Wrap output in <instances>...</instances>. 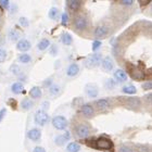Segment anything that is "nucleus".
I'll return each instance as SVG.
<instances>
[{"label":"nucleus","instance_id":"412c9836","mask_svg":"<svg viewBox=\"0 0 152 152\" xmlns=\"http://www.w3.org/2000/svg\"><path fill=\"white\" fill-rule=\"evenodd\" d=\"M60 41H61V44L64 45V46H72L74 39L70 33L63 32V33H61V35H60Z\"/></svg>","mask_w":152,"mask_h":152},{"label":"nucleus","instance_id":"dca6fc26","mask_svg":"<svg viewBox=\"0 0 152 152\" xmlns=\"http://www.w3.org/2000/svg\"><path fill=\"white\" fill-rule=\"evenodd\" d=\"M79 72H80V66L79 64L77 63H70L65 69V75L69 77V78H75L76 76L78 75Z\"/></svg>","mask_w":152,"mask_h":152},{"label":"nucleus","instance_id":"a211bd4d","mask_svg":"<svg viewBox=\"0 0 152 152\" xmlns=\"http://www.w3.org/2000/svg\"><path fill=\"white\" fill-rule=\"evenodd\" d=\"M27 138L33 142H38L41 139V130L38 127H33L27 132Z\"/></svg>","mask_w":152,"mask_h":152},{"label":"nucleus","instance_id":"f704fd0d","mask_svg":"<svg viewBox=\"0 0 152 152\" xmlns=\"http://www.w3.org/2000/svg\"><path fill=\"white\" fill-rule=\"evenodd\" d=\"M58 53H59V48H58V46L54 44H51V46L49 47V54L52 56V57H57Z\"/></svg>","mask_w":152,"mask_h":152},{"label":"nucleus","instance_id":"6e6552de","mask_svg":"<svg viewBox=\"0 0 152 152\" xmlns=\"http://www.w3.org/2000/svg\"><path fill=\"white\" fill-rule=\"evenodd\" d=\"M34 121H35L36 125H38V126H40V127H44L50 122V116H49V114H48L47 111L39 109V110H37V111L35 112Z\"/></svg>","mask_w":152,"mask_h":152},{"label":"nucleus","instance_id":"7c9ffc66","mask_svg":"<svg viewBox=\"0 0 152 152\" xmlns=\"http://www.w3.org/2000/svg\"><path fill=\"white\" fill-rule=\"evenodd\" d=\"M8 38L10 41H18L20 39V33L19 31H16L15 28L10 29L8 33Z\"/></svg>","mask_w":152,"mask_h":152},{"label":"nucleus","instance_id":"f03ea898","mask_svg":"<svg viewBox=\"0 0 152 152\" xmlns=\"http://www.w3.org/2000/svg\"><path fill=\"white\" fill-rule=\"evenodd\" d=\"M72 24H73L74 29L79 33L88 32L89 27H90V21L86 14H76L74 16Z\"/></svg>","mask_w":152,"mask_h":152},{"label":"nucleus","instance_id":"58836bf2","mask_svg":"<svg viewBox=\"0 0 152 152\" xmlns=\"http://www.w3.org/2000/svg\"><path fill=\"white\" fill-rule=\"evenodd\" d=\"M7 57H8L7 50L3 48H0V63H3L7 60Z\"/></svg>","mask_w":152,"mask_h":152},{"label":"nucleus","instance_id":"c85d7f7f","mask_svg":"<svg viewBox=\"0 0 152 152\" xmlns=\"http://www.w3.org/2000/svg\"><path fill=\"white\" fill-rule=\"evenodd\" d=\"M117 87V83L114 80L113 77H109L104 80V88L107 90H114Z\"/></svg>","mask_w":152,"mask_h":152},{"label":"nucleus","instance_id":"c03bdc74","mask_svg":"<svg viewBox=\"0 0 152 152\" xmlns=\"http://www.w3.org/2000/svg\"><path fill=\"white\" fill-rule=\"evenodd\" d=\"M0 7L8 10L10 8V0H0Z\"/></svg>","mask_w":152,"mask_h":152},{"label":"nucleus","instance_id":"09e8293b","mask_svg":"<svg viewBox=\"0 0 152 152\" xmlns=\"http://www.w3.org/2000/svg\"><path fill=\"white\" fill-rule=\"evenodd\" d=\"M49 102L48 101H44L41 103V110H45V111H47L48 109H49Z\"/></svg>","mask_w":152,"mask_h":152},{"label":"nucleus","instance_id":"2eb2a0df","mask_svg":"<svg viewBox=\"0 0 152 152\" xmlns=\"http://www.w3.org/2000/svg\"><path fill=\"white\" fill-rule=\"evenodd\" d=\"M15 48L18 51L24 53V52H27L28 50H31L32 44H31V41H29L28 39H26V38H20L19 40L16 41Z\"/></svg>","mask_w":152,"mask_h":152},{"label":"nucleus","instance_id":"de8ad7c7","mask_svg":"<svg viewBox=\"0 0 152 152\" xmlns=\"http://www.w3.org/2000/svg\"><path fill=\"white\" fill-rule=\"evenodd\" d=\"M33 152H46L44 147H40V146H36L34 149H33Z\"/></svg>","mask_w":152,"mask_h":152},{"label":"nucleus","instance_id":"9b49d317","mask_svg":"<svg viewBox=\"0 0 152 152\" xmlns=\"http://www.w3.org/2000/svg\"><path fill=\"white\" fill-rule=\"evenodd\" d=\"M94 107H95L96 110H98L99 112H105L111 109L112 102H111V100L108 98H100L96 100L95 103H94Z\"/></svg>","mask_w":152,"mask_h":152},{"label":"nucleus","instance_id":"a19ab883","mask_svg":"<svg viewBox=\"0 0 152 152\" xmlns=\"http://www.w3.org/2000/svg\"><path fill=\"white\" fill-rule=\"evenodd\" d=\"M135 2V0H118V3L123 7H132Z\"/></svg>","mask_w":152,"mask_h":152},{"label":"nucleus","instance_id":"4c0bfd02","mask_svg":"<svg viewBox=\"0 0 152 152\" xmlns=\"http://www.w3.org/2000/svg\"><path fill=\"white\" fill-rule=\"evenodd\" d=\"M19 24L22 26V27L25 28V27H28L29 26V21L27 18H25V16H21V18L19 19Z\"/></svg>","mask_w":152,"mask_h":152},{"label":"nucleus","instance_id":"a878e982","mask_svg":"<svg viewBox=\"0 0 152 152\" xmlns=\"http://www.w3.org/2000/svg\"><path fill=\"white\" fill-rule=\"evenodd\" d=\"M51 46V41L48 38H42L38 41L37 44V50L38 51H45L49 49V47Z\"/></svg>","mask_w":152,"mask_h":152},{"label":"nucleus","instance_id":"3c124183","mask_svg":"<svg viewBox=\"0 0 152 152\" xmlns=\"http://www.w3.org/2000/svg\"><path fill=\"white\" fill-rule=\"evenodd\" d=\"M151 13H152V2H151Z\"/></svg>","mask_w":152,"mask_h":152},{"label":"nucleus","instance_id":"72a5a7b5","mask_svg":"<svg viewBox=\"0 0 152 152\" xmlns=\"http://www.w3.org/2000/svg\"><path fill=\"white\" fill-rule=\"evenodd\" d=\"M60 21H61V24H62L63 26H67V24H69V22H70V18H69L67 12H63L62 14H61Z\"/></svg>","mask_w":152,"mask_h":152},{"label":"nucleus","instance_id":"603ef678","mask_svg":"<svg viewBox=\"0 0 152 152\" xmlns=\"http://www.w3.org/2000/svg\"><path fill=\"white\" fill-rule=\"evenodd\" d=\"M0 38H1V35H0Z\"/></svg>","mask_w":152,"mask_h":152},{"label":"nucleus","instance_id":"f3484780","mask_svg":"<svg viewBox=\"0 0 152 152\" xmlns=\"http://www.w3.org/2000/svg\"><path fill=\"white\" fill-rule=\"evenodd\" d=\"M113 78L117 84H122V83L127 82L128 75H127L126 71L123 69H116L113 72Z\"/></svg>","mask_w":152,"mask_h":152},{"label":"nucleus","instance_id":"4be33fe9","mask_svg":"<svg viewBox=\"0 0 152 152\" xmlns=\"http://www.w3.org/2000/svg\"><path fill=\"white\" fill-rule=\"evenodd\" d=\"M121 90H122V92H123L124 95L126 96H135L137 94L136 86L133 85V84H126V85H124Z\"/></svg>","mask_w":152,"mask_h":152},{"label":"nucleus","instance_id":"423d86ee","mask_svg":"<svg viewBox=\"0 0 152 152\" xmlns=\"http://www.w3.org/2000/svg\"><path fill=\"white\" fill-rule=\"evenodd\" d=\"M120 100H122V102L127 109L129 110H138V109L141 107V100L137 97H134V96H128V97H122L120 98Z\"/></svg>","mask_w":152,"mask_h":152},{"label":"nucleus","instance_id":"473e14b6","mask_svg":"<svg viewBox=\"0 0 152 152\" xmlns=\"http://www.w3.org/2000/svg\"><path fill=\"white\" fill-rule=\"evenodd\" d=\"M141 88H142L145 91H150V90H152V79L143 80L142 84H141Z\"/></svg>","mask_w":152,"mask_h":152},{"label":"nucleus","instance_id":"9d476101","mask_svg":"<svg viewBox=\"0 0 152 152\" xmlns=\"http://www.w3.org/2000/svg\"><path fill=\"white\" fill-rule=\"evenodd\" d=\"M101 70L104 73H112L115 70V62H114L113 58L111 56H105L102 58L101 64H100Z\"/></svg>","mask_w":152,"mask_h":152},{"label":"nucleus","instance_id":"e433bc0d","mask_svg":"<svg viewBox=\"0 0 152 152\" xmlns=\"http://www.w3.org/2000/svg\"><path fill=\"white\" fill-rule=\"evenodd\" d=\"M53 76H49L48 78H46L42 82V87H45V88H49L52 84H53Z\"/></svg>","mask_w":152,"mask_h":152},{"label":"nucleus","instance_id":"f8f14e48","mask_svg":"<svg viewBox=\"0 0 152 152\" xmlns=\"http://www.w3.org/2000/svg\"><path fill=\"white\" fill-rule=\"evenodd\" d=\"M79 112L85 118H91V117L95 116L96 109L91 103H83L79 108Z\"/></svg>","mask_w":152,"mask_h":152},{"label":"nucleus","instance_id":"49530a36","mask_svg":"<svg viewBox=\"0 0 152 152\" xmlns=\"http://www.w3.org/2000/svg\"><path fill=\"white\" fill-rule=\"evenodd\" d=\"M151 2H152V0H139V4H140V7H142V8L147 7Z\"/></svg>","mask_w":152,"mask_h":152},{"label":"nucleus","instance_id":"c9c22d12","mask_svg":"<svg viewBox=\"0 0 152 152\" xmlns=\"http://www.w3.org/2000/svg\"><path fill=\"white\" fill-rule=\"evenodd\" d=\"M10 72L15 76H19L20 74H22V71H21L20 66L19 65H16V64H12V65H11V67H10Z\"/></svg>","mask_w":152,"mask_h":152},{"label":"nucleus","instance_id":"bb28decb","mask_svg":"<svg viewBox=\"0 0 152 152\" xmlns=\"http://www.w3.org/2000/svg\"><path fill=\"white\" fill-rule=\"evenodd\" d=\"M60 15H61L60 11H59V9H58L57 7H51L50 9H49V11H48V18L50 20H52V21L59 20Z\"/></svg>","mask_w":152,"mask_h":152},{"label":"nucleus","instance_id":"0eeeda50","mask_svg":"<svg viewBox=\"0 0 152 152\" xmlns=\"http://www.w3.org/2000/svg\"><path fill=\"white\" fill-rule=\"evenodd\" d=\"M51 124L54 129L57 130H66L69 127V121L64 115H56L51 118Z\"/></svg>","mask_w":152,"mask_h":152},{"label":"nucleus","instance_id":"cd10ccee","mask_svg":"<svg viewBox=\"0 0 152 152\" xmlns=\"http://www.w3.org/2000/svg\"><path fill=\"white\" fill-rule=\"evenodd\" d=\"M82 149V147L78 142H75V141H72V142H69L65 147V152H79Z\"/></svg>","mask_w":152,"mask_h":152},{"label":"nucleus","instance_id":"20e7f679","mask_svg":"<svg viewBox=\"0 0 152 152\" xmlns=\"http://www.w3.org/2000/svg\"><path fill=\"white\" fill-rule=\"evenodd\" d=\"M111 34V28L108 24L104 23H100L98 25H96V27L92 31V36L95 37V39H104L109 35Z\"/></svg>","mask_w":152,"mask_h":152},{"label":"nucleus","instance_id":"6ab92c4d","mask_svg":"<svg viewBox=\"0 0 152 152\" xmlns=\"http://www.w3.org/2000/svg\"><path fill=\"white\" fill-rule=\"evenodd\" d=\"M66 7L72 12H78L83 7V0H66Z\"/></svg>","mask_w":152,"mask_h":152},{"label":"nucleus","instance_id":"37998d69","mask_svg":"<svg viewBox=\"0 0 152 152\" xmlns=\"http://www.w3.org/2000/svg\"><path fill=\"white\" fill-rule=\"evenodd\" d=\"M143 100H145V102H146L147 104L152 105V92L143 96Z\"/></svg>","mask_w":152,"mask_h":152},{"label":"nucleus","instance_id":"5701e85b","mask_svg":"<svg viewBox=\"0 0 152 152\" xmlns=\"http://www.w3.org/2000/svg\"><path fill=\"white\" fill-rule=\"evenodd\" d=\"M28 95H29V98L32 99V100H37V99L41 98V96H42V90H41L40 87L34 86V87L31 88Z\"/></svg>","mask_w":152,"mask_h":152},{"label":"nucleus","instance_id":"79ce46f5","mask_svg":"<svg viewBox=\"0 0 152 152\" xmlns=\"http://www.w3.org/2000/svg\"><path fill=\"white\" fill-rule=\"evenodd\" d=\"M137 151L138 152H150V148L146 145H139L137 146Z\"/></svg>","mask_w":152,"mask_h":152},{"label":"nucleus","instance_id":"8fccbe9b","mask_svg":"<svg viewBox=\"0 0 152 152\" xmlns=\"http://www.w3.org/2000/svg\"><path fill=\"white\" fill-rule=\"evenodd\" d=\"M15 103H16V101L14 100V99H10V100H9V104L11 105V107L13 105V108H14V109H15Z\"/></svg>","mask_w":152,"mask_h":152},{"label":"nucleus","instance_id":"ddd939ff","mask_svg":"<svg viewBox=\"0 0 152 152\" xmlns=\"http://www.w3.org/2000/svg\"><path fill=\"white\" fill-rule=\"evenodd\" d=\"M84 91H85L86 96L90 99H95L99 96V87L97 86V84L94 83H88L86 84L84 87Z\"/></svg>","mask_w":152,"mask_h":152},{"label":"nucleus","instance_id":"7ed1b4c3","mask_svg":"<svg viewBox=\"0 0 152 152\" xmlns=\"http://www.w3.org/2000/svg\"><path fill=\"white\" fill-rule=\"evenodd\" d=\"M126 73L127 75L129 76L130 78L136 80V82H142L143 79H146V73L145 71L139 67L138 65H135V64L132 63H127V67H126Z\"/></svg>","mask_w":152,"mask_h":152},{"label":"nucleus","instance_id":"b1692460","mask_svg":"<svg viewBox=\"0 0 152 152\" xmlns=\"http://www.w3.org/2000/svg\"><path fill=\"white\" fill-rule=\"evenodd\" d=\"M11 91L12 94L14 95H21L23 92L25 91V89H24V84L22 82H15L13 83L12 85H11Z\"/></svg>","mask_w":152,"mask_h":152},{"label":"nucleus","instance_id":"1a4fd4ad","mask_svg":"<svg viewBox=\"0 0 152 152\" xmlns=\"http://www.w3.org/2000/svg\"><path fill=\"white\" fill-rule=\"evenodd\" d=\"M75 136L79 139H85L88 138L90 135V126L87 123H79L74 128Z\"/></svg>","mask_w":152,"mask_h":152},{"label":"nucleus","instance_id":"a18cd8bd","mask_svg":"<svg viewBox=\"0 0 152 152\" xmlns=\"http://www.w3.org/2000/svg\"><path fill=\"white\" fill-rule=\"evenodd\" d=\"M6 115H7V109L6 108L0 109V122H2L3 118L6 117Z\"/></svg>","mask_w":152,"mask_h":152},{"label":"nucleus","instance_id":"f257e3e1","mask_svg":"<svg viewBox=\"0 0 152 152\" xmlns=\"http://www.w3.org/2000/svg\"><path fill=\"white\" fill-rule=\"evenodd\" d=\"M88 145L100 151H110L114 147L112 140L107 136H100L96 139H91V143H88Z\"/></svg>","mask_w":152,"mask_h":152},{"label":"nucleus","instance_id":"393cba45","mask_svg":"<svg viewBox=\"0 0 152 152\" xmlns=\"http://www.w3.org/2000/svg\"><path fill=\"white\" fill-rule=\"evenodd\" d=\"M20 107H21L23 111H29L34 107V100H32L31 98H24L21 101Z\"/></svg>","mask_w":152,"mask_h":152},{"label":"nucleus","instance_id":"4468645a","mask_svg":"<svg viewBox=\"0 0 152 152\" xmlns=\"http://www.w3.org/2000/svg\"><path fill=\"white\" fill-rule=\"evenodd\" d=\"M71 139V133L69 130H64L62 134H59L54 137V143L57 145L58 147H62L64 145H66Z\"/></svg>","mask_w":152,"mask_h":152},{"label":"nucleus","instance_id":"aec40b11","mask_svg":"<svg viewBox=\"0 0 152 152\" xmlns=\"http://www.w3.org/2000/svg\"><path fill=\"white\" fill-rule=\"evenodd\" d=\"M61 92H62V87H61L60 84H57V83H53V84L48 88V94H49V96L52 97V98L59 97V96L61 95Z\"/></svg>","mask_w":152,"mask_h":152},{"label":"nucleus","instance_id":"c756f323","mask_svg":"<svg viewBox=\"0 0 152 152\" xmlns=\"http://www.w3.org/2000/svg\"><path fill=\"white\" fill-rule=\"evenodd\" d=\"M18 61L22 64H28L32 62V56L28 53H26V52L21 53L19 57H18Z\"/></svg>","mask_w":152,"mask_h":152},{"label":"nucleus","instance_id":"2f4dec72","mask_svg":"<svg viewBox=\"0 0 152 152\" xmlns=\"http://www.w3.org/2000/svg\"><path fill=\"white\" fill-rule=\"evenodd\" d=\"M102 47V41L99 40V39H94L91 44V50L92 52H98Z\"/></svg>","mask_w":152,"mask_h":152},{"label":"nucleus","instance_id":"39448f33","mask_svg":"<svg viewBox=\"0 0 152 152\" xmlns=\"http://www.w3.org/2000/svg\"><path fill=\"white\" fill-rule=\"evenodd\" d=\"M102 54L100 52H92L84 60V64L87 69H96L100 66L102 61Z\"/></svg>","mask_w":152,"mask_h":152},{"label":"nucleus","instance_id":"ea45409f","mask_svg":"<svg viewBox=\"0 0 152 152\" xmlns=\"http://www.w3.org/2000/svg\"><path fill=\"white\" fill-rule=\"evenodd\" d=\"M117 152H135V151H134V149L132 148V147L126 146V145H123V146H120Z\"/></svg>","mask_w":152,"mask_h":152}]
</instances>
